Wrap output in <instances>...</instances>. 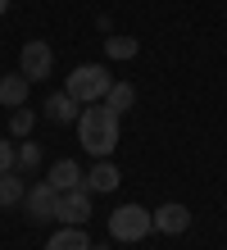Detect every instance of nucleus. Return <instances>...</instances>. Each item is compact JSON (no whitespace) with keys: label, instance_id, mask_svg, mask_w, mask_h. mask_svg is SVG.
Instances as JSON below:
<instances>
[{"label":"nucleus","instance_id":"f257e3e1","mask_svg":"<svg viewBox=\"0 0 227 250\" xmlns=\"http://www.w3.org/2000/svg\"><path fill=\"white\" fill-rule=\"evenodd\" d=\"M78 141H82V150L96 155V159H109L118 150V114L104 105V100L82 105V114H78Z\"/></svg>","mask_w":227,"mask_h":250},{"label":"nucleus","instance_id":"f03ea898","mask_svg":"<svg viewBox=\"0 0 227 250\" xmlns=\"http://www.w3.org/2000/svg\"><path fill=\"white\" fill-rule=\"evenodd\" d=\"M114 86V78H109V68L104 64H78L68 73V86L64 91L78 100V105H96V100H104V91Z\"/></svg>","mask_w":227,"mask_h":250},{"label":"nucleus","instance_id":"7ed1b4c3","mask_svg":"<svg viewBox=\"0 0 227 250\" xmlns=\"http://www.w3.org/2000/svg\"><path fill=\"white\" fill-rule=\"evenodd\" d=\"M150 232H155V214L141 209V205H118V209L109 214V237H114V241H123V246L145 241Z\"/></svg>","mask_w":227,"mask_h":250},{"label":"nucleus","instance_id":"20e7f679","mask_svg":"<svg viewBox=\"0 0 227 250\" xmlns=\"http://www.w3.org/2000/svg\"><path fill=\"white\" fill-rule=\"evenodd\" d=\"M55 218H59V223H73V228H86V218H91V191H86V187L59 191V200H55Z\"/></svg>","mask_w":227,"mask_h":250},{"label":"nucleus","instance_id":"39448f33","mask_svg":"<svg viewBox=\"0 0 227 250\" xmlns=\"http://www.w3.org/2000/svg\"><path fill=\"white\" fill-rule=\"evenodd\" d=\"M50 68H55V50L45 46V41H27L23 55H19V73H23L27 82H45Z\"/></svg>","mask_w":227,"mask_h":250},{"label":"nucleus","instance_id":"423d86ee","mask_svg":"<svg viewBox=\"0 0 227 250\" xmlns=\"http://www.w3.org/2000/svg\"><path fill=\"white\" fill-rule=\"evenodd\" d=\"M55 200H59V191L50 182H32L27 187V200H23V209L32 223H45V218H55Z\"/></svg>","mask_w":227,"mask_h":250},{"label":"nucleus","instance_id":"0eeeda50","mask_svg":"<svg viewBox=\"0 0 227 250\" xmlns=\"http://www.w3.org/2000/svg\"><path fill=\"white\" fill-rule=\"evenodd\" d=\"M186 228H191V209H186V205L168 200V205L155 209V232H164V237H182Z\"/></svg>","mask_w":227,"mask_h":250},{"label":"nucleus","instance_id":"6e6552de","mask_svg":"<svg viewBox=\"0 0 227 250\" xmlns=\"http://www.w3.org/2000/svg\"><path fill=\"white\" fill-rule=\"evenodd\" d=\"M78 114H82V105H78L68 91L45 96V119H50V123H78Z\"/></svg>","mask_w":227,"mask_h":250},{"label":"nucleus","instance_id":"1a4fd4ad","mask_svg":"<svg viewBox=\"0 0 227 250\" xmlns=\"http://www.w3.org/2000/svg\"><path fill=\"white\" fill-rule=\"evenodd\" d=\"M27 86L32 82H27L23 73H5V78H0V105L5 109H23L27 105Z\"/></svg>","mask_w":227,"mask_h":250},{"label":"nucleus","instance_id":"9d476101","mask_svg":"<svg viewBox=\"0 0 227 250\" xmlns=\"http://www.w3.org/2000/svg\"><path fill=\"white\" fill-rule=\"evenodd\" d=\"M118 182H123V173H118V164H114V159H96V168H91L86 173V191H114Z\"/></svg>","mask_w":227,"mask_h":250},{"label":"nucleus","instance_id":"9b49d317","mask_svg":"<svg viewBox=\"0 0 227 250\" xmlns=\"http://www.w3.org/2000/svg\"><path fill=\"white\" fill-rule=\"evenodd\" d=\"M45 250H91V237H86V228H73V223H64L59 232H50Z\"/></svg>","mask_w":227,"mask_h":250},{"label":"nucleus","instance_id":"f8f14e48","mask_svg":"<svg viewBox=\"0 0 227 250\" xmlns=\"http://www.w3.org/2000/svg\"><path fill=\"white\" fill-rule=\"evenodd\" d=\"M45 182H50L55 191H73V187H82V168L73 164V159H59V164H50V173H45Z\"/></svg>","mask_w":227,"mask_h":250},{"label":"nucleus","instance_id":"ddd939ff","mask_svg":"<svg viewBox=\"0 0 227 250\" xmlns=\"http://www.w3.org/2000/svg\"><path fill=\"white\" fill-rule=\"evenodd\" d=\"M27 200V182L23 173H0V209H14V205Z\"/></svg>","mask_w":227,"mask_h":250},{"label":"nucleus","instance_id":"4468645a","mask_svg":"<svg viewBox=\"0 0 227 250\" xmlns=\"http://www.w3.org/2000/svg\"><path fill=\"white\" fill-rule=\"evenodd\" d=\"M104 105H109V109L118 114V119H123V114L136 105V86H132V82H114L109 91H104Z\"/></svg>","mask_w":227,"mask_h":250},{"label":"nucleus","instance_id":"2eb2a0df","mask_svg":"<svg viewBox=\"0 0 227 250\" xmlns=\"http://www.w3.org/2000/svg\"><path fill=\"white\" fill-rule=\"evenodd\" d=\"M41 168V146L37 141H19V155H14V173H37Z\"/></svg>","mask_w":227,"mask_h":250},{"label":"nucleus","instance_id":"dca6fc26","mask_svg":"<svg viewBox=\"0 0 227 250\" xmlns=\"http://www.w3.org/2000/svg\"><path fill=\"white\" fill-rule=\"evenodd\" d=\"M136 50H141V41L136 37H104V55H109V60H136Z\"/></svg>","mask_w":227,"mask_h":250},{"label":"nucleus","instance_id":"f3484780","mask_svg":"<svg viewBox=\"0 0 227 250\" xmlns=\"http://www.w3.org/2000/svg\"><path fill=\"white\" fill-rule=\"evenodd\" d=\"M32 127H37V114H32V109H14V114H9V132H14L19 141L32 137Z\"/></svg>","mask_w":227,"mask_h":250},{"label":"nucleus","instance_id":"a211bd4d","mask_svg":"<svg viewBox=\"0 0 227 250\" xmlns=\"http://www.w3.org/2000/svg\"><path fill=\"white\" fill-rule=\"evenodd\" d=\"M14 155H19V146H9V137H0V173H14Z\"/></svg>","mask_w":227,"mask_h":250},{"label":"nucleus","instance_id":"6ab92c4d","mask_svg":"<svg viewBox=\"0 0 227 250\" xmlns=\"http://www.w3.org/2000/svg\"><path fill=\"white\" fill-rule=\"evenodd\" d=\"M5 9H9V0H0V19H5Z\"/></svg>","mask_w":227,"mask_h":250},{"label":"nucleus","instance_id":"aec40b11","mask_svg":"<svg viewBox=\"0 0 227 250\" xmlns=\"http://www.w3.org/2000/svg\"><path fill=\"white\" fill-rule=\"evenodd\" d=\"M91 250H109V246H104V241H100V246H91Z\"/></svg>","mask_w":227,"mask_h":250}]
</instances>
